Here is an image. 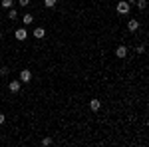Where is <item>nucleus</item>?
I'll list each match as a JSON object with an SVG mask.
<instances>
[{
  "instance_id": "20",
  "label": "nucleus",
  "mask_w": 149,
  "mask_h": 147,
  "mask_svg": "<svg viewBox=\"0 0 149 147\" xmlns=\"http://www.w3.org/2000/svg\"><path fill=\"white\" fill-rule=\"evenodd\" d=\"M0 40H2V30H0Z\"/></svg>"
},
{
  "instance_id": "19",
  "label": "nucleus",
  "mask_w": 149,
  "mask_h": 147,
  "mask_svg": "<svg viewBox=\"0 0 149 147\" xmlns=\"http://www.w3.org/2000/svg\"><path fill=\"white\" fill-rule=\"evenodd\" d=\"M127 2H129V4H131V2H135V0H127Z\"/></svg>"
},
{
  "instance_id": "2",
  "label": "nucleus",
  "mask_w": 149,
  "mask_h": 147,
  "mask_svg": "<svg viewBox=\"0 0 149 147\" xmlns=\"http://www.w3.org/2000/svg\"><path fill=\"white\" fill-rule=\"evenodd\" d=\"M20 82L22 84H30L32 82V72L30 70H20Z\"/></svg>"
},
{
  "instance_id": "10",
  "label": "nucleus",
  "mask_w": 149,
  "mask_h": 147,
  "mask_svg": "<svg viewBox=\"0 0 149 147\" xmlns=\"http://www.w3.org/2000/svg\"><path fill=\"white\" fill-rule=\"evenodd\" d=\"M22 22L26 24V26H28V24H32V22H34V16H32V14H24Z\"/></svg>"
},
{
  "instance_id": "6",
  "label": "nucleus",
  "mask_w": 149,
  "mask_h": 147,
  "mask_svg": "<svg viewBox=\"0 0 149 147\" xmlns=\"http://www.w3.org/2000/svg\"><path fill=\"white\" fill-rule=\"evenodd\" d=\"M127 30H129V32H137V30H139V22L135 20V18L127 22Z\"/></svg>"
},
{
  "instance_id": "14",
  "label": "nucleus",
  "mask_w": 149,
  "mask_h": 147,
  "mask_svg": "<svg viewBox=\"0 0 149 147\" xmlns=\"http://www.w3.org/2000/svg\"><path fill=\"white\" fill-rule=\"evenodd\" d=\"M8 74H10V68L8 66H2L0 68V76H8Z\"/></svg>"
},
{
  "instance_id": "13",
  "label": "nucleus",
  "mask_w": 149,
  "mask_h": 147,
  "mask_svg": "<svg viewBox=\"0 0 149 147\" xmlns=\"http://www.w3.org/2000/svg\"><path fill=\"white\" fill-rule=\"evenodd\" d=\"M56 4H58V0H44V6L46 8H54Z\"/></svg>"
},
{
  "instance_id": "12",
  "label": "nucleus",
  "mask_w": 149,
  "mask_h": 147,
  "mask_svg": "<svg viewBox=\"0 0 149 147\" xmlns=\"http://www.w3.org/2000/svg\"><path fill=\"white\" fill-rule=\"evenodd\" d=\"M135 2H137L139 10H145V8H147V0H135Z\"/></svg>"
},
{
  "instance_id": "11",
  "label": "nucleus",
  "mask_w": 149,
  "mask_h": 147,
  "mask_svg": "<svg viewBox=\"0 0 149 147\" xmlns=\"http://www.w3.org/2000/svg\"><path fill=\"white\" fill-rule=\"evenodd\" d=\"M16 18H18V12L14 8H8V20H16Z\"/></svg>"
},
{
  "instance_id": "8",
  "label": "nucleus",
  "mask_w": 149,
  "mask_h": 147,
  "mask_svg": "<svg viewBox=\"0 0 149 147\" xmlns=\"http://www.w3.org/2000/svg\"><path fill=\"white\" fill-rule=\"evenodd\" d=\"M100 107H102V102H100V100H92V102H90V109H92V111H100Z\"/></svg>"
},
{
  "instance_id": "4",
  "label": "nucleus",
  "mask_w": 149,
  "mask_h": 147,
  "mask_svg": "<svg viewBox=\"0 0 149 147\" xmlns=\"http://www.w3.org/2000/svg\"><path fill=\"white\" fill-rule=\"evenodd\" d=\"M8 88H10L12 93H18V91H20V88H22V82H20V79H12Z\"/></svg>"
},
{
  "instance_id": "1",
  "label": "nucleus",
  "mask_w": 149,
  "mask_h": 147,
  "mask_svg": "<svg viewBox=\"0 0 149 147\" xmlns=\"http://www.w3.org/2000/svg\"><path fill=\"white\" fill-rule=\"evenodd\" d=\"M115 10H117V14H127V12L131 10V4H129L127 0H121V2H117Z\"/></svg>"
},
{
  "instance_id": "5",
  "label": "nucleus",
  "mask_w": 149,
  "mask_h": 147,
  "mask_svg": "<svg viewBox=\"0 0 149 147\" xmlns=\"http://www.w3.org/2000/svg\"><path fill=\"white\" fill-rule=\"evenodd\" d=\"M115 56H117V58H121V60H123V58L127 56V48H125L123 44H121V46H117V48H115Z\"/></svg>"
},
{
  "instance_id": "17",
  "label": "nucleus",
  "mask_w": 149,
  "mask_h": 147,
  "mask_svg": "<svg viewBox=\"0 0 149 147\" xmlns=\"http://www.w3.org/2000/svg\"><path fill=\"white\" fill-rule=\"evenodd\" d=\"M145 52V46H137V54H143Z\"/></svg>"
},
{
  "instance_id": "16",
  "label": "nucleus",
  "mask_w": 149,
  "mask_h": 147,
  "mask_svg": "<svg viewBox=\"0 0 149 147\" xmlns=\"http://www.w3.org/2000/svg\"><path fill=\"white\" fill-rule=\"evenodd\" d=\"M18 4H20V6H28V4H30V0H18Z\"/></svg>"
},
{
  "instance_id": "9",
  "label": "nucleus",
  "mask_w": 149,
  "mask_h": 147,
  "mask_svg": "<svg viewBox=\"0 0 149 147\" xmlns=\"http://www.w3.org/2000/svg\"><path fill=\"white\" fill-rule=\"evenodd\" d=\"M12 4H14V0H0V6H2V8H6V10L12 8Z\"/></svg>"
},
{
  "instance_id": "7",
  "label": "nucleus",
  "mask_w": 149,
  "mask_h": 147,
  "mask_svg": "<svg viewBox=\"0 0 149 147\" xmlns=\"http://www.w3.org/2000/svg\"><path fill=\"white\" fill-rule=\"evenodd\" d=\"M44 36H46V30H44V28H40V26H38V28H34V38L42 40Z\"/></svg>"
},
{
  "instance_id": "15",
  "label": "nucleus",
  "mask_w": 149,
  "mask_h": 147,
  "mask_svg": "<svg viewBox=\"0 0 149 147\" xmlns=\"http://www.w3.org/2000/svg\"><path fill=\"white\" fill-rule=\"evenodd\" d=\"M42 145H44V147L52 145V139H50V137H44V139H42Z\"/></svg>"
},
{
  "instance_id": "18",
  "label": "nucleus",
  "mask_w": 149,
  "mask_h": 147,
  "mask_svg": "<svg viewBox=\"0 0 149 147\" xmlns=\"http://www.w3.org/2000/svg\"><path fill=\"white\" fill-rule=\"evenodd\" d=\"M4 121H6V115H4V113H0V125L4 123Z\"/></svg>"
},
{
  "instance_id": "3",
  "label": "nucleus",
  "mask_w": 149,
  "mask_h": 147,
  "mask_svg": "<svg viewBox=\"0 0 149 147\" xmlns=\"http://www.w3.org/2000/svg\"><path fill=\"white\" fill-rule=\"evenodd\" d=\"M14 38H16L18 42H24V40L28 38V32H26V28H18V30L14 32Z\"/></svg>"
}]
</instances>
